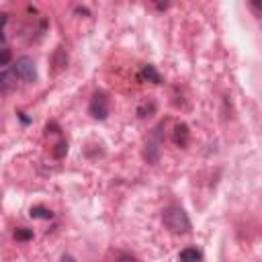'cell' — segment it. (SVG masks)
Wrapping results in <instances>:
<instances>
[{"label":"cell","instance_id":"6da1fadb","mask_svg":"<svg viewBox=\"0 0 262 262\" xmlns=\"http://www.w3.org/2000/svg\"><path fill=\"white\" fill-rule=\"evenodd\" d=\"M162 221L172 233H188L190 231V219H188L186 211L178 205L166 207L162 213Z\"/></svg>","mask_w":262,"mask_h":262},{"label":"cell","instance_id":"7a4b0ae2","mask_svg":"<svg viewBox=\"0 0 262 262\" xmlns=\"http://www.w3.org/2000/svg\"><path fill=\"white\" fill-rule=\"evenodd\" d=\"M12 72H14L16 78H20V80H25V82H35V80H37L35 61H33L31 57H27V55H23V57H18V59L14 61Z\"/></svg>","mask_w":262,"mask_h":262},{"label":"cell","instance_id":"3957f363","mask_svg":"<svg viewBox=\"0 0 262 262\" xmlns=\"http://www.w3.org/2000/svg\"><path fill=\"white\" fill-rule=\"evenodd\" d=\"M162 129H164V123H160V125L151 131V135H149V139H147V143H145V160H147L149 164H156V162H158V158H160Z\"/></svg>","mask_w":262,"mask_h":262},{"label":"cell","instance_id":"277c9868","mask_svg":"<svg viewBox=\"0 0 262 262\" xmlns=\"http://www.w3.org/2000/svg\"><path fill=\"white\" fill-rule=\"evenodd\" d=\"M88 111L94 119L98 121H104L106 115H108V98L104 92H94L92 98H90V104H88Z\"/></svg>","mask_w":262,"mask_h":262},{"label":"cell","instance_id":"5b68a950","mask_svg":"<svg viewBox=\"0 0 262 262\" xmlns=\"http://www.w3.org/2000/svg\"><path fill=\"white\" fill-rule=\"evenodd\" d=\"M16 84V76L12 70H4L0 72V94H8Z\"/></svg>","mask_w":262,"mask_h":262},{"label":"cell","instance_id":"8992f818","mask_svg":"<svg viewBox=\"0 0 262 262\" xmlns=\"http://www.w3.org/2000/svg\"><path fill=\"white\" fill-rule=\"evenodd\" d=\"M172 141H174L178 147H186V145H188V127H186L184 123H180V125L174 127Z\"/></svg>","mask_w":262,"mask_h":262},{"label":"cell","instance_id":"52a82bcc","mask_svg":"<svg viewBox=\"0 0 262 262\" xmlns=\"http://www.w3.org/2000/svg\"><path fill=\"white\" fill-rule=\"evenodd\" d=\"M178 262H203V254H201V250L188 246L178 254Z\"/></svg>","mask_w":262,"mask_h":262},{"label":"cell","instance_id":"ba28073f","mask_svg":"<svg viewBox=\"0 0 262 262\" xmlns=\"http://www.w3.org/2000/svg\"><path fill=\"white\" fill-rule=\"evenodd\" d=\"M139 80H147L154 84H162V76L158 74V70L154 66H143V70L139 72Z\"/></svg>","mask_w":262,"mask_h":262},{"label":"cell","instance_id":"9c48e42d","mask_svg":"<svg viewBox=\"0 0 262 262\" xmlns=\"http://www.w3.org/2000/svg\"><path fill=\"white\" fill-rule=\"evenodd\" d=\"M31 217L33 219H51L53 213L49 209H45V207H31Z\"/></svg>","mask_w":262,"mask_h":262},{"label":"cell","instance_id":"30bf717a","mask_svg":"<svg viewBox=\"0 0 262 262\" xmlns=\"http://www.w3.org/2000/svg\"><path fill=\"white\" fill-rule=\"evenodd\" d=\"M14 237H16L18 242H27V239L33 237V229H29V227H18V229L14 231Z\"/></svg>","mask_w":262,"mask_h":262},{"label":"cell","instance_id":"8fae6325","mask_svg":"<svg viewBox=\"0 0 262 262\" xmlns=\"http://www.w3.org/2000/svg\"><path fill=\"white\" fill-rule=\"evenodd\" d=\"M154 111H156V104H154V102H149V106H147V104L139 106V108H137V115L143 119V117H149V113H154Z\"/></svg>","mask_w":262,"mask_h":262},{"label":"cell","instance_id":"7c38bea8","mask_svg":"<svg viewBox=\"0 0 262 262\" xmlns=\"http://www.w3.org/2000/svg\"><path fill=\"white\" fill-rule=\"evenodd\" d=\"M66 151H68V143L66 141H59L57 143V149H55V158H63Z\"/></svg>","mask_w":262,"mask_h":262},{"label":"cell","instance_id":"4fadbf2b","mask_svg":"<svg viewBox=\"0 0 262 262\" xmlns=\"http://www.w3.org/2000/svg\"><path fill=\"white\" fill-rule=\"evenodd\" d=\"M10 61V53L6 49H0V66H6Z\"/></svg>","mask_w":262,"mask_h":262},{"label":"cell","instance_id":"5bb4252c","mask_svg":"<svg viewBox=\"0 0 262 262\" xmlns=\"http://www.w3.org/2000/svg\"><path fill=\"white\" fill-rule=\"evenodd\" d=\"M115 262H137V260H135L133 256H129V254H121V256H119Z\"/></svg>","mask_w":262,"mask_h":262},{"label":"cell","instance_id":"9a60e30c","mask_svg":"<svg viewBox=\"0 0 262 262\" xmlns=\"http://www.w3.org/2000/svg\"><path fill=\"white\" fill-rule=\"evenodd\" d=\"M6 20H8V18H6V14H0V41H4V35H2V27L6 25Z\"/></svg>","mask_w":262,"mask_h":262},{"label":"cell","instance_id":"2e32d148","mask_svg":"<svg viewBox=\"0 0 262 262\" xmlns=\"http://www.w3.org/2000/svg\"><path fill=\"white\" fill-rule=\"evenodd\" d=\"M59 262H76V258H74V256H72V254H63V256H61V260H59Z\"/></svg>","mask_w":262,"mask_h":262}]
</instances>
